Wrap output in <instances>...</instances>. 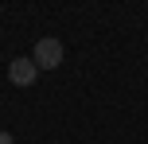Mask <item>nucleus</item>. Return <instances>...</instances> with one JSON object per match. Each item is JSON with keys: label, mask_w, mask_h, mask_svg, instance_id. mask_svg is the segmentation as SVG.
Returning a JSON list of instances; mask_svg holds the SVG:
<instances>
[{"label": "nucleus", "mask_w": 148, "mask_h": 144, "mask_svg": "<svg viewBox=\"0 0 148 144\" xmlns=\"http://www.w3.org/2000/svg\"><path fill=\"white\" fill-rule=\"evenodd\" d=\"M0 144H12V132H4V129H0Z\"/></svg>", "instance_id": "7ed1b4c3"}, {"label": "nucleus", "mask_w": 148, "mask_h": 144, "mask_svg": "<svg viewBox=\"0 0 148 144\" xmlns=\"http://www.w3.org/2000/svg\"><path fill=\"white\" fill-rule=\"evenodd\" d=\"M35 78H39V66H35V59H12L8 62V82L12 86H35Z\"/></svg>", "instance_id": "f03ea898"}, {"label": "nucleus", "mask_w": 148, "mask_h": 144, "mask_svg": "<svg viewBox=\"0 0 148 144\" xmlns=\"http://www.w3.org/2000/svg\"><path fill=\"white\" fill-rule=\"evenodd\" d=\"M62 55H66V51H62L59 39H55V35H43V39L35 43V55H31V59H35L39 70H59V66H62Z\"/></svg>", "instance_id": "f257e3e1"}]
</instances>
